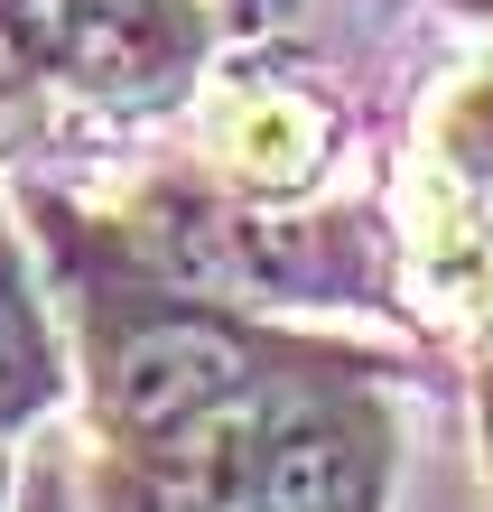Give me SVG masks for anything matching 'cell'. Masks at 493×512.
I'll list each match as a JSON object with an SVG mask.
<instances>
[{
  "mask_svg": "<svg viewBox=\"0 0 493 512\" xmlns=\"http://www.w3.org/2000/svg\"><path fill=\"white\" fill-rule=\"evenodd\" d=\"M261 354L233 336L224 317H196V308H159L140 326H121L103 345V410L121 438H149V447H177L196 438L205 419L242 410Z\"/></svg>",
  "mask_w": 493,
  "mask_h": 512,
  "instance_id": "6da1fadb",
  "label": "cell"
},
{
  "mask_svg": "<svg viewBox=\"0 0 493 512\" xmlns=\"http://www.w3.org/2000/svg\"><path fill=\"white\" fill-rule=\"evenodd\" d=\"M196 10L187 0H0V56L94 94L168 84L196 56Z\"/></svg>",
  "mask_w": 493,
  "mask_h": 512,
  "instance_id": "7a4b0ae2",
  "label": "cell"
},
{
  "mask_svg": "<svg viewBox=\"0 0 493 512\" xmlns=\"http://www.w3.org/2000/svg\"><path fill=\"white\" fill-rule=\"evenodd\" d=\"M224 149L252 177H298L307 159H317V122H307L289 94H270V103H242L233 122H224Z\"/></svg>",
  "mask_w": 493,
  "mask_h": 512,
  "instance_id": "3957f363",
  "label": "cell"
},
{
  "mask_svg": "<svg viewBox=\"0 0 493 512\" xmlns=\"http://www.w3.org/2000/svg\"><path fill=\"white\" fill-rule=\"evenodd\" d=\"M28 401H47V345H38V317L10 280V252H0V419H19Z\"/></svg>",
  "mask_w": 493,
  "mask_h": 512,
  "instance_id": "277c9868",
  "label": "cell"
},
{
  "mask_svg": "<svg viewBox=\"0 0 493 512\" xmlns=\"http://www.w3.org/2000/svg\"><path fill=\"white\" fill-rule=\"evenodd\" d=\"M438 159L466 177V187H493V66L447 94V112H438Z\"/></svg>",
  "mask_w": 493,
  "mask_h": 512,
  "instance_id": "5b68a950",
  "label": "cell"
},
{
  "mask_svg": "<svg viewBox=\"0 0 493 512\" xmlns=\"http://www.w3.org/2000/svg\"><path fill=\"white\" fill-rule=\"evenodd\" d=\"M187 512H233V503H214V494H196V503H187Z\"/></svg>",
  "mask_w": 493,
  "mask_h": 512,
  "instance_id": "8992f818",
  "label": "cell"
},
{
  "mask_svg": "<svg viewBox=\"0 0 493 512\" xmlns=\"http://www.w3.org/2000/svg\"><path fill=\"white\" fill-rule=\"evenodd\" d=\"M466 10H484V19H493V0H466Z\"/></svg>",
  "mask_w": 493,
  "mask_h": 512,
  "instance_id": "52a82bcc",
  "label": "cell"
},
{
  "mask_svg": "<svg viewBox=\"0 0 493 512\" xmlns=\"http://www.w3.org/2000/svg\"><path fill=\"white\" fill-rule=\"evenodd\" d=\"M38 512H47V503H38Z\"/></svg>",
  "mask_w": 493,
  "mask_h": 512,
  "instance_id": "ba28073f",
  "label": "cell"
}]
</instances>
